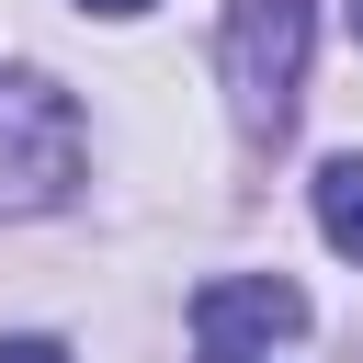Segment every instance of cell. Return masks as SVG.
<instances>
[{"label": "cell", "instance_id": "cell-6", "mask_svg": "<svg viewBox=\"0 0 363 363\" xmlns=\"http://www.w3.org/2000/svg\"><path fill=\"white\" fill-rule=\"evenodd\" d=\"M79 11H113V23H136V11H147V0H79Z\"/></svg>", "mask_w": 363, "mask_h": 363}, {"label": "cell", "instance_id": "cell-2", "mask_svg": "<svg viewBox=\"0 0 363 363\" xmlns=\"http://www.w3.org/2000/svg\"><path fill=\"white\" fill-rule=\"evenodd\" d=\"M79 102L34 68H0V216H45L79 182Z\"/></svg>", "mask_w": 363, "mask_h": 363}, {"label": "cell", "instance_id": "cell-4", "mask_svg": "<svg viewBox=\"0 0 363 363\" xmlns=\"http://www.w3.org/2000/svg\"><path fill=\"white\" fill-rule=\"evenodd\" d=\"M318 238L340 261H363V159H329L318 170Z\"/></svg>", "mask_w": 363, "mask_h": 363}, {"label": "cell", "instance_id": "cell-7", "mask_svg": "<svg viewBox=\"0 0 363 363\" xmlns=\"http://www.w3.org/2000/svg\"><path fill=\"white\" fill-rule=\"evenodd\" d=\"M352 34H363V0H352Z\"/></svg>", "mask_w": 363, "mask_h": 363}, {"label": "cell", "instance_id": "cell-5", "mask_svg": "<svg viewBox=\"0 0 363 363\" xmlns=\"http://www.w3.org/2000/svg\"><path fill=\"white\" fill-rule=\"evenodd\" d=\"M0 363H68L57 340H0Z\"/></svg>", "mask_w": 363, "mask_h": 363}, {"label": "cell", "instance_id": "cell-1", "mask_svg": "<svg viewBox=\"0 0 363 363\" xmlns=\"http://www.w3.org/2000/svg\"><path fill=\"white\" fill-rule=\"evenodd\" d=\"M306 34H318V0H227L216 68H227V102H238L250 147H284L295 91H306Z\"/></svg>", "mask_w": 363, "mask_h": 363}, {"label": "cell", "instance_id": "cell-3", "mask_svg": "<svg viewBox=\"0 0 363 363\" xmlns=\"http://www.w3.org/2000/svg\"><path fill=\"white\" fill-rule=\"evenodd\" d=\"M306 329V295L284 272H216L193 295V363H272Z\"/></svg>", "mask_w": 363, "mask_h": 363}]
</instances>
